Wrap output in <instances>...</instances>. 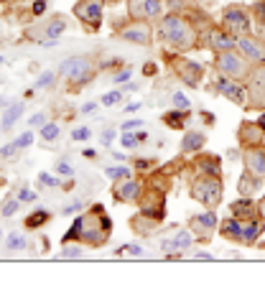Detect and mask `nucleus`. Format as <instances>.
I'll use <instances>...</instances> for the list:
<instances>
[{"label":"nucleus","mask_w":265,"mask_h":298,"mask_svg":"<svg viewBox=\"0 0 265 298\" xmlns=\"http://www.w3.org/2000/svg\"><path fill=\"white\" fill-rule=\"evenodd\" d=\"M161 36H163L168 44L179 46V49H186L189 44L194 41L192 28H189L186 21L179 18V16H166V18L161 21Z\"/></svg>","instance_id":"nucleus-1"},{"label":"nucleus","mask_w":265,"mask_h":298,"mask_svg":"<svg viewBox=\"0 0 265 298\" xmlns=\"http://www.w3.org/2000/svg\"><path fill=\"white\" fill-rule=\"evenodd\" d=\"M192 196L204 207H217L219 199H222V186H219L217 176H202L199 181H194Z\"/></svg>","instance_id":"nucleus-2"},{"label":"nucleus","mask_w":265,"mask_h":298,"mask_svg":"<svg viewBox=\"0 0 265 298\" xmlns=\"http://www.w3.org/2000/svg\"><path fill=\"white\" fill-rule=\"evenodd\" d=\"M260 222H255V219H247V222H235V219H230L224 225V232L227 235H232L235 240H240V242H245V245H250V242H255L257 240V235H260Z\"/></svg>","instance_id":"nucleus-3"},{"label":"nucleus","mask_w":265,"mask_h":298,"mask_svg":"<svg viewBox=\"0 0 265 298\" xmlns=\"http://www.w3.org/2000/svg\"><path fill=\"white\" fill-rule=\"evenodd\" d=\"M90 71H92V61L84 59V56H71L59 66V74L71 79V82H84L90 77Z\"/></svg>","instance_id":"nucleus-4"},{"label":"nucleus","mask_w":265,"mask_h":298,"mask_svg":"<svg viewBox=\"0 0 265 298\" xmlns=\"http://www.w3.org/2000/svg\"><path fill=\"white\" fill-rule=\"evenodd\" d=\"M217 66L222 74H227V77H232V79H240L247 74V64H245V56H235V51H222L217 56Z\"/></svg>","instance_id":"nucleus-5"},{"label":"nucleus","mask_w":265,"mask_h":298,"mask_svg":"<svg viewBox=\"0 0 265 298\" xmlns=\"http://www.w3.org/2000/svg\"><path fill=\"white\" fill-rule=\"evenodd\" d=\"M74 16H79L90 26H100V21H102V0H79L77 8H74Z\"/></svg>","instance_id":"nucleus-6"},{"label":"nucleus","mask_w":265,"mask_h":298,"mask_svg":"<svg viewBox=\"0 0 265 298\" xmlns=\"http://www.w3.org/2000/svg\"><path fill=\"white\" fill-rule=\"evenodd\" d=\"M224 23H227V28H230L232 36H240V33L250 31V18L245 16L242 8H227L224 11Z\"/></svg>","instance_id":"nucleus-7"},{"label":"nucleus","mask_w":265,"mask_h":298,"mask_svg":"<svg viewBox=\"0 0 265 298\" xmlns=\"http://www.w3.org/2000/svg\"><path fill=\"white\" fill-rule=\"evenodd\" d=\"M247 92H250V97H252V105L265 107V66H260V69H255V71L250 74Z\"/></svg>","instance_id":"nucleus-8"},{"label":"nucleus","mask_w":265,"mask_h":298,"mask_svg":"<svg viewBox=\"0 0 265 298\" xmlns=\"http://www.w3.org/2000/svg\"><path fill=\"white\" fill-rule=\"evenodd\" d=\"M161 13V0H130V16L133 18H148Z\"/></svg>","instance_id":"nucleus-9"},{"label":"nucleus","mask_w":265,"mask_h":298,"mask_svg":"<svg viewBox=\"0 0 265 298\" xmlns=\"http://www.w3.org/2000/svg\"><path fill=\"white\" fill-rule=\"evenodd\" d=\"M192 242H194L192 235H189L186 230H179L176 235H171V237L163 240L161 245H163L166 252H181V250H186V247H192Z\"/></svg>","instance_id":"nucleus-10"},{"label":"nucleus","mask_w":265,"mask_h":298,"mask_svg":"<svg viewBox=\"0 0 265 298\" xmlns=\"http://www.w3.org/2000/svg\"><path fill=\"white\" fill-rule=\"evenodd\" d=\"M237 46H240V54H242L245 59L265 61V46H262L260 41H255V39H240Z\"/></svg>","instance_id":"nucleus-11"},{"label":"nucleus","mask_w":265,"mask_h":298,"mask_svg":"<svg viewBox=\"0 0 265 298\" xmlns=\"http://www.w3.org/2000/svg\"><path fill=\"white\" fill-rule=\"evenodd\" d=\"M245 166L252 176H265V153L260 148H250L245 153Z\"/></svg>","instance_id":"nucleus-12"},{"label":"nucleus","mask_w":265,"mask_h":298,"mask_svg":"<svg viewBox=\"0 0 265 298\" xmlns=\"http://www.w3.org/2000/svg\"><path fill=\"white\" fill-rule=\"evenodd\" d=\"M33 143V133L28 130V133H23V135H18L13 143H8L6 148H0V158H8V156H13V153H18V151H23L26 145H31Z\"/></svg>","instance_id":"nucleus-13"},{"label":"nucleus","mask_w":265,"mask_h":298,"mask_svg":"<svg viewBox=\"0 0 265 298\" xmlns=\"http://www.w3.org/2000/svg\"><path fill=\"white\" fill-rule=\"evenodd\" d=\"M209 44H212V49H217V51H230V49H235V44H237V36L214 31L212 39H209Z\"/></svg>","instance_id":"nucleus-14"},{"label":"nucleus","mask_w":265,"mask_h":298,"mask_svg":"<svg viewBox=\"0 0 265 298\" xmlns=\"http://www.w3.org/2000/svg\"><path fill=\"white\" fill-rule=\"evenodd\" d=\"M140 196V183L135 178H125L123 186H118V199L123 202H135Z\"/></svg>","instance_id":"nucleus-15"},{"label":"nucleus","mask_w":265,"mask_h":298,"mask_svg":"<svg viewBox=\"0 0 265 298\" xmlns=\"http://www.w3.org/2000/svg\"><path fill=\"white\" fill-rule=\"evenodd\" d=\"M199 77H202V66L199 64H194V61H184L181 64V79L186 82V84H199Z\"/></svg>","instance_id":"nucleus-16"},{"label":"nucleus","mask_w":265,"mask_h":298,"mask_svg":"<svg viewBox=\"0 0 265 298\" xmlns=\"http://www.w3.org/2000/svg\"><path fill=\"white\" fill-rule=\"evenodd\" d=\"M23 115V102H13L8 110H6V115H3V120H0V128L3 130H11L16 123H18V118Z\"/></svg>","instance_id":"nucleus-17"},{"label":"nucleus","mask_w":265,"mask_h":298,"mask_svg":"<svg viewBox=\"0 0 265 298\" xmlns=\"http://www.w3.org/2000/svg\"><path fill=\"white\" fill-rule=\"evenodd\" d=\"M204 133H186L184 140H181V151L184 153H192V151H199V148L204 145Z\"/></svg>","instance_id":"nucleus-18"},{"label":"nucleus","mask_w":265,"mask_h":298,"mask_svg":"<svg viewBox=\"0 0 265 298\" xmlns=\"http://www.w3.org/2000/svg\"><path fill=\"white\" fill-rule=\"evenodd\" d=\"M148 28L145 26H130L123 31V39L125 41H133V44H148Z\"/></svg>","instance_id":"nucleus-19"},{"label":"nucleus","mask_w":265,"mask_h":298,"mask_svg":"<svg viewBox=\"0 0 265 298\" xmlns=\"http://www.w3.org/2000/svg\"><path fill=\"white\" fill-rule=\"evenodd\" d=\"M257 186H260V183H257V176H252V173L247 171V173L240 178V186H237V189H240V194H242L245 199H250V196L257 191Z\"/></svg>","instance_id":"nucleus-20"},{"label":"nucleus","mask_w":265,"mask_h":298,"mask_svg":"<svg viewBox=\"0 0 265 298\" xmlns=\"http://www.w3.org/2000/svg\"><path fill=\"white\" fill-rule=\"evenodd\" d=\"M194 227L197 230H214L217 227V214L214 212H202V214H197L194 217Z\"/></svg>","instance_id":"nucleus-21"},{"label":"nucleus","mask_w":265,"mask_h":298,"mask_svg":"<svg viewBox=\"0 0 265 298\" xmlns=\"http://www.w3.org/2000/svg\"><path fill=\"white\" fill-rule=\"evenodd\" d=\"M219 89L227 94V100H232V102H242V89L232 82H227V79H219Z\"/></svg>","instance_id":"nucleus-22"},{"label":"nucleus","mask_w":265,"mask_h":298,"mask_svg":"<svg viewBox=\"0 0 265 298\" xmlns=\"http://www.w3.org/2000/svg\"><path fill=\"white\" fill-rule=\"evenodd\" d=\"M260 133H262V128H255V125H250V123H245V125L240 128V138H242L245 143L260 140Z\"/></svg>","instance_id":"nucleus-23"},{"label":"nucleus","mask_w":265,"mask_h":298,"mask_svg":"<svg viewBox=\"0 0 265 298\" xmlns=\"http://www.w3.org/2000/svg\"><path fill=\"white\" fill-rule=\"evenodd\" d=\"M199 168L207 171V176H219V161L212 158V156H207L204 161H199Z\"/></svg>","instance_id":"nucleus-24"},{"label":"nucleus","mask_w":265,"mask_h":298,"mask_svg":"<svg viewBox=\"0 0 265 298\" xmlns=\"http://www.w3.org/2000/svg\"><path fill=\"white\" fill-rule=\"evenodd\" d=\"M46 219H49V212H33L28 219H26V227H31V230H36V227H41V225H46Z\"/></svg>","instance_id":"nucleus-25"},{"label":"nucleus","mask_w":265,"mask_h":298,"mask_svg":"<svg viewBox=\"0 0 265 298\" xmlns=\"http://www.w3.org/2000/svg\"><path fill=\"white\" fill-rule=\"evenodd\" d=\"M105 176L112 178V181H118V178H130V171L125 166H110V168H105Z\"/></svg>","instance_id":"nucleus-26"},{"label":"nucleus","mask_w":265,"mask_h":298,"mask_svg":"<svg viewBox=\"0 0 265 298\" xmlns=\"http://www.w3.org/2000/svg\"><path fill=\"white\" fill-rule=\"evenodd\" d=\"M41 138H44V140H56V138H59V125H56V123L41 125Z\"/></svg>","instance_id":"nucleus-27"},{"label":"nucleus","mask_w":265,"mask_h":298,"mask_svg":"<svg viewBox=\"0 0 265 298\" xmlns=\"http://www.w3.org/2000/svg\"><path fill=\"white\" fill-rule=\"evenodd\" d=\"M184 120H186V113H166V123L171 125V128H181L184 125Z\"/></svg>","instance_id":"nucleus-28"},{"label":"nucleus","mask_w":265,"mask_h":298,"mask_svg":"<svg viewBox=\"0 0 265 298\" xmlns=\"http://www.w3.org/2000/svg\"><path fill=\"white\" fill-rule=\"evenodd\" d=\"M64 28H66V23H64V21H54V23H49V26H46V36L56 39L59 33H64Z\"/></svg>","instance_id":"nucleus-29"},{"label":"nucleus","mask_w":265,"mask_h":298,"mask_svg":"<svg viewBox=\"0 0 265 298\" xmlns=\"http://www.w3.org/2000/svg\"><path fill=\"white\" fill-rule=\"evenodd\" d=\"M18 204H21V199H11V202H6L3 209H0V214H3V217H13V214L18 212Z\"/></svg>","instance_id":"nucleus-30"},{"label":"nucleus","mask_w":265,"mask_h":298,"mask_svg":"<svg viewBox=\"0 0 265 298\" xmlns=\"http://www.w3.org/2000/svg\"><path fill=\"white\" fill-rule=\"evenodd\" d=\"M26 247V240L18 235V232H13L11 237H8V250H23Z\"/></svg>","instance_id":"nucleus-31"},{"label":"nucleus","mask_w":265,"mask_h":298,"mask_svg":"<svg viewBox=\"0 0 265 298\" xmlns=\"http://www.w3.org/2000/svg\"><path fill=\"white\" fill-rule=\"evenodd\" d=\"M120 100H123V94H120V92H107L100 102H102V105H107V107H112V105H120Z\"/></svg>","instance_id":"nucleus-32"},{"label":"nucleus","mask_w":265,"mask_h":298,"mask_svg":"<svg viewBox=\"0 0 265 298\" xmlns=\"http://www.w3.org/2000/svg\"><path fill=\"white\" fill-rule=\"evenodd\" d=\"M61 257H82V250H79V247H74V245H66L56 260H61Z\"/></svg>","instance_id":"nucleus-33"},{"label":"nucleus","mask_w":265,"mask_h":298,"mask_svg":"<svg viewBox=\"0 0 265 298\" xmlns=\"http://www.w3.org/2000/svg\"><path fill=\"white\" fill-rule=\"evenodd\" d=\"M39 181H41L44 186H59V183H61L56 176H51V173H46V171H41V173H39Z\"/></svg>","instance_id":"nucleus-34"},{"label":"nucleus","mask_w":265,"mask_h":298,"mask_svg":"<svg viewBox=\"0 0 265 298\" xmlns=\"http://www.w3.org/2000/svg\"><path fill=\"white\" fill-rule=\"evenodd\" d=\"M49 84H54V71H44L36 82V87H49Z\"/></svg>","instance_id":"nucleus-35"},{"label":"nucleus","mask_w":265,"mask_h":298,"mask_svg":"<svg viewBox=\"0 0 265 298\" xmlns=\"http://www.w3.org/2000/svg\"><path fill=\"white\" fill-rule=\"evenodd\" d=\"M173 105L179 110H189V100L184 97V92H173Z\"/></svg>","instance_id":"nucleus-36"},{"label":"nucleus","mask_w":265,"mask_h":298,"mask_svg":"<svg viewBox=\"0 0 265 298\" xmlns=\"http://www.w3.org/2000/svg\"><path fill=\"white\" fill-rule=\"evenodd\" d=\"M92 133H90V128H77V130H71V140H87Z\"/></svg>","instance_id":"nucleus-37"},{"label":"nucleus","mask_w":265,"mask_h":298,"mask_svg":"<svg viewBox=\"0 0 265 298\" xmlns=\"http://www.w3.org/2000/svg\"><path fill=\"white\" fill-rule=\"evenodd\" d=\"M56 173H61V176H71L74 171H71V166H69L66 161H59V163H56Z\"/></svg>","instance_id":"nucleus-38"},{"label":"nucleus","mask_w":265,"mask_h":298,"mask_svg":"<svg viewBox=\"0 0 265 298\" xmlns=\"http://www.w3.org/2000/svg\"><path fill=\"white\" fill-rule=\"evenodd\" d=\"M28 125H31V128H36V125H46V115H44V113H39V115L28 118Z\"/></svg>","instance_id":"nucleus-39"},{"label":"nucleus","mask_w":265,"mask_h":298,"mask_svg":"<svg viewBox=\"0 0 265 298\" xmlns=\"http://www.w3.org/2000/svg\"><path fill=\"white\" fill-rule=\"evenodd\" d=\"M18 199H21V202H36V191H31V189H21Z\"/></svg>","instance_id":"nucleus-40"},{"label":"nucleus","mask_w":265,"mask_h":298,"mask_svg":"<svg viewBox=\"0 0 265 298\" xmlns=\"http://www.w3.org/2000/svg\"><path fill=\"white\" fill-rule=\"evenodd\" d=\"M115 135H118L115 130H110V128H107V130L102 133V145H110L112 140H115Z\"/></svg>","instance_id":"nucleus-41"},{"label":"nucleus","mask_w":265,"mask_h":298,"mask_svg":"<svg viewBox=\"0 0 265 298\" xmlns=\"http://www.w3.org/2000/svg\"><path fill=\"white\" fill-rule=\"evenodd\" d=\"M130 77H133V71H130V69H125V71H120L118 77H115V82H118V84H123V82H130Z\"/></svg>","instance_id":"nucleus-42"},{"label":"nucleus","mask_w":265,"mask_h":298,"mask_svg":"<svg viewBox=\"0 0 265 298\" xmlns=\"http://www.w3.org/2000/svg\"><path fill=\"white\" fill-rule=\"evenodd\" d=\"M118 252H130V255H143V250H140L138 245H125V247H120Z\"/></svg>","instance_id":"nucleus-43"},{"label":"nucleus","mask_w":265,"mask_h":298,"mask_svg":"<svg viewBox=\"0 0 265 298\" xmlns=\"http://www.w3.org/2000/svg\"><path fill=\"white\" fill-rule=\"evenodd\" d=\"M140 128H143L140 120H128V123L123 125V130H140Z\"/></svg>","instance_id":"nucleus-44"},{"label":"nucleus","mask_w":265,"mask_h":298,"mask_svg":"<svg viewBox=\"0 0 265 298\" xmlns=\"http://www.w3.org/2000/svg\"><path fill=\"white\" fill-rule=\"evenodd\" d=\"M46 11V3H44V0H36V3H33V16H41Z\"/></svg>","instance_id":"nucleus-45"},{"label":"nucleus","mask_w":265,"mask_h":298,"mask_svg":"<svg viewBox=\"0 0 265 298\" xmlns=\"http://www.w3.org/2000/svg\"><path fill=\"white\" fill-rule=\"evenodd\" d=\"M194 260H214V255H209V252H194Z\"/></svg>","instance_id":"nucleus-46"},{"label":"nucleus","mask_w":265,"mask_h":298,"mask_svg":"<svg viewBox=\"0 0 265 298\" xmlns=\"http://www.w3.org/2000/svg\"><path fill=\"white\" fill-rule=\"evenodd\" d=\"M79 207H82L79 202H74V204H69V207H64V214H71V212H77Z\"/></svg>","instance_id":"nucleus-47"},{"label":"nucleus","mask_w":265,"mask_h":298,"mask_svg":"<svg viewBox=\"0 0 265 298\" xmlns=\"http://www.w3.org/2000/svg\"><path fill=\"white\" fill-rule=\"evenodd\" d=\"M97 110V105L95 102H87V105H82V113H95Z\"/></svg>","instance_id":"nucleus-48"},{"label":"nucleus","mask_w":265,"mask_h":298,"mask_svg":"<svg viewBox=\"0 0 265 298\" xmlns=\"http://www.w3.org/2000/svg\"><path fill=\"white\" fill-rule=\"evenodd\" d=\"M138 107H140V102H133V105H128V107H125V113H135Z\"/></svg>","instance_id":"nucleus-49"},{"label":"nucleus","mask_w":265,"mask_h":298,"mask_svg":"<svg viewBox=\"0 0 265 298\" xmlns=\"http://www.w3.org/2000/svg\"><path fill=\"white\" fill-rule=\"evenodd\" d=\"M260 217H262V219H265V199H262V202H260Z\"/></svg>","instance_id":"nucleus-50"},{"label":"nucleus","mask_w":265,"mask_h":298,"mask_svg":"<svg viewBox=\"0 0 265 298\" xmlns=\"http://www.w3.org/2000/svg\"><path fill=\"white\" fill-rule=\"evenodd\" d=\"M257 125H260V128H262V130H265V115H262V118H260V120H257Z\"/></svg>","instance_id":"nucleus-51"},{"label":"nucleus","mask_w":265,"mask_h":298,"mask_svg":"<svg viewBox=\"0 0 265 298\" xmlns=\"http://www.w3.org/2000/svg\"><path fill=\"white\" fill-rule=\"evenodd\" d=\"M8 105V100H3V97H0V107H6Z\"/></svg>","instance_id":"nucleus-52"},{"label":"nucleus","mask_w":265,"mask_h":298,"mask_svg":"<svg viewBox=\"0 0 265 298\" xmlns=\"http://www.w3.org/2000/svg\"><path fill=\"white\" fill-rule=\"evenodd\" d=\"M262 36H265V28H262Z\"/></svg>","instance_id":"nucleus-53"}]
</instances>
